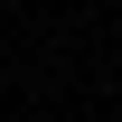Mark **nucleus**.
<instances>
[]
</instances>
